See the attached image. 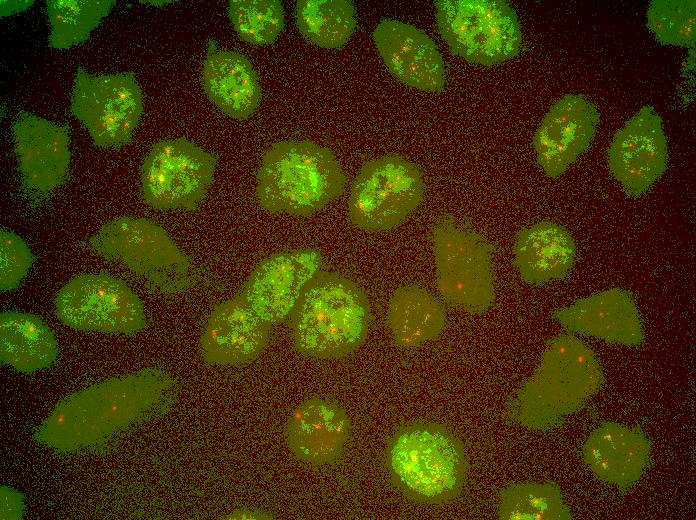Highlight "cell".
<instances>
[{
	"label": "cell",
	"mask_w": 696,
	"mask_h": 520,
	"mask_svg": "<svg viewBox=\"0 0 696 520\" xmlns=\"http://www.w3.org/2000/svg\"><path fill=\"white\" fill-rule=\"evenodd\" d=\"M386 322L393 342L402 349H412L441 335L446 313L433 295L416 284H408L393 293Z\"/></svg>",
	"instance_id": "24"
},
{
	"label": "cell",
	"mask_w": 696,
	"mask_h": 520,
	"mask_svg": "<svg viewBox=\"0 0 696 520\" xmlns=\"http://www.w3.org/2000/svg\"><path fill=\"white\" fill-rule=\"evenodd\" d=\"M89 246L124 265L154 292L179 293L197 281L190 258L162 227L147 219H114L89 239Z\"/></svg>",
	"instance_id": "6"
},
{
	"label": "cell",
	"mask_w": 696,
	"mask_h": 520,
	"mask_svg": "<svg viewBox=\"0 0 696 520\" xmlns=\"http://www.w3.org/2000/svg\"><path fill=\"white\" fill-rule=\"evenodd\" d=\"M54 311L64 325L81 331L132 334L147 322L139 297L107 273L72 278L57 293Z\"/></svg>",
	"instance_id": "10"
},
{
	"label": "cell",
	"mask_w": 696,
	"mask_h": 520,
	"mask_svg": "<svg viewBox=\"0 0 696 520\" xmlns=\"http://www.w3.org/2000/svg\"><path fill=\"white\" fill-rule=\"evenodd\" d=\"M650 451L651 444L640 428L607 422L590 434L582 457L597 478L627 487L642 477Z\"/></svg>",
	"instance_id": "21"
},
{
	"label": "cell",
	"mask_w": 696,
	"mask_h": 520,
	"mask_svg": "<svg viewBox=\"0 0 696 520\" xmlns=\"http://www.w3.org/2000/svg\"><path fill=\"white\" fill-rule=\"evenodd\" d=\"M370 324L365 291L350 278L322 269L306 284L289 316L295 350L316 359L352 354L365 341Z\"/></svg>",
	"instance_id": "2"
},
{
	"label": "cell",
	"mask_w": 696,
	"mask_h": 520,
	"mask_svg": "<svg viewBox=\"0 0 696 520\" xmlns=\"http://www.w3.org/2000/svg\"><path fill=\"white\" fill-rule=\"evenodd\" d=\"M322 265L316 249L275 252L251 271L242 292L264 321L279 324L289 318L302 290Z\"/></svg>",
	"instance_id": "14"
},
{
	"label": "cell",
	"mask_w": 696,
	"mask_h": 520,
	"mask_svg": "<svg viewBox=\"0 0 696 520\" xmlns=\"http://www.w3.org/2000/svg\"><path fill=\"white\" fill-rule=\"evenodd\" d=\"M12 128L26 186L41 193L57 188L69 166L68 127L29 115L19 118Z\"/></svg>",
	"instance_id": "19"
},
{
	"label": "cell",
	"mask_w": 696,
	"mask_h": 520,
	"mask_svg": "<svg viewBox=\"0 0 696 520\" xmlns=\"http://www.w3.org/2000/svg\"><path fill=\"white\" fill-rule=\"evenodd\" d=\"M384 464L402 495L427 505L455 499L469 467L461 441L445 426L424 421L395 430L386 443Z\"/></svg>",
	"instance_id": "4"
},
{
	"label": "cell",
	"mask_w": 696,
	"mask_h": 520,
	"mask_svg": "<svg viewBox=\"0 0 696 520\" xmlns=\"http://www.w3.org/2000/svg\"><path fill=\"white\" fill-rule=\"evenodd\" d=\"M350 433L351 421L346 411L335 401L319 396L300 403L285 425V439L292 455L313 466L337 462Z\"/></svg>",
	"instance_id": "17"
},
{
	"label": "cell",
	"mask_w": 696,
	"mask_h": 520,
	"mask_svg": "<svg viewBox=\"0 0 696 520\" xmlns=\"http://www.w3.org/2000/svg\"><path fill=\"white\" fill-rule=\"evenodd\" d=\"M241 516H244L243 518H250L249 516H251L252 519L258 518V517L264 518L262 512H259L258 514H256L253 510H249V509H242L240 511H237L236 517H234V518H240Z\"/></svg>",
	"instance_id": "34"
},
{
	"label": "cell",
	"mask_w": 696,
	"mask_h": 520,
	"mask_svg": "<svg viewBox=\"0 0 696 520\" xmlns=\"http://www.w3.org/2000/svg\"><path fill=\"white\" fill-rule=\"evenodd\" d=\"M596 108L579 95L555 102L538 126L533 147L537 161L551 178H558L589 147L596 132Z\"/></svg>",
	"instance_id": "16"
},
{
	"label": "cell",
	"mask_w": 696,
	"mask_h": 520,
	"mask_svg": "<svg viewBox=\"0 0 696 520\" xmlns=\"http://www.w3.org/2000/svg\"><path fill=\"white\" fill-rule=\"evenodd\" d=\"M373 39L390 73L403 84L422 91L439 92L445 84L442 56L422 30L398 20H383Z\"/></svg>",
	"instance_id": "18"
},
{
	"label": "cell",
	"mask_w": 696,
	"mask_h": 520,
	"mask_svg": "<svg viewBox=\"0 0 696 520\" xmlns=\"http://www.w3.org/2000/svg\"><path fill=\"white\" fill-rule=\"evenodd\" d=\"M567 330L610 343L637 346L644 340L642 322L634 299L625 290L612 288L579 299L554 313Z\"/></svg>",
	"instance_id": "20"
},
{
	"label": "cell",
	"mask_w": 696,
	"mask_h": 520,
	"mask_svg": "<svg viewBox=\"0 0 696 520\" xmlns=\"http://www.w3.org/2000/svg\"><path fill=\"white\" fill-rule=\"evenodd\" d=\"M695 20V0H654L647 11L648 26L662 44L693 45Z\"/></svg>",
	"instance_id": "30"
},
{
	"label": "cell",
	"mask_w": 696,
	"mask_h": 520,
	"mask_svg": "<svg viewBox=\"0 0 696 520\" xmlns=\"http://www.w3.org/2000/svg\"><path fill=\"white\" fill-rule=\"evenodd\" d=\"M603 379L590 347L573 335L557 336L548 343L535 372L509 403L508 414L527 428H551L579 410Z\"/></svg>",
	"instance_id": "3"
},
{
	"label": "cell",
	"mask_w": 696,
	"mask_h": 520,
	"mask_svg": "<svg viewBox=\"0 0 696 520\" xmlns=\"http://www.w3.org/2000/svg\"><path fill=\"white\" fill-rule=\"evenodd\" d=\"M217 160L186 139L157 142L141 170L144 202L158 210L193 211L214 179Z\"/></svg>",
	"instance_id": "11"
},
{
	"label": "cell",
	"mask_w": 696,
	"mask_h": 520,
	"mask_svg": "<svg viewBox=\"0 0 696 520\" xmlns=\"http://www.w3.org/2000/svg\"><path fill=\"white\" fill-rule=\"evenodd\" d=\"M497 516L502 520H567L572 513L556 484L522 483L500 492Z\"/></svg>",
	"instance_id": "27"
},
{
	"label": "cell",
	"mask_w": 696,
	"mask_h": 520,
	"mask_svg": "<svg viewBox=\"0 0 696 520\" xmlns=\"http://www.w3.org/2000/svg\"><path fill=\"white\" fill-rule=\"evenodd\" d=\"M71 110L98 147H119L131 140L139 123L142 92L131 73L91 76L79 69Z\"/></svg>",
	"instance_id": "12"
},
{
	"label": "cell",
	"mask_w": 696,
	"mask_h": 520,
	"mask_svg": "<svg viewBox=\"0 0 696 520\" xmlns=\"http://www.w3.org/2000/svg\"><path fill=\"white\" fill-rule=\"evenodd\" d=\"M436 286L455 308L480 314L495 300L493 246L470 225L442 215L432 228Z\"/></svg>",
	"instance_id": "7"
},
{
	"label": "cell",
	"mask_w": 696,
	"mask_h": 520,
	"mask_svg": "<svg viewBox=\"0 0 696 520\" xmlns=\"http://www.w3.org/2000/svg\"><path fill=\"white\" fill-rule=\"evenodd\" d=\"M208 99L225 115L244 120L259 107L262 89L251 62L234 51L210 52L202 70Z\"/></svg>",
	"instance_id": "23"
},
{
	"label": "cell",
	"mask_w": 696,
	"mask_h": 520,
	"mask_svg": "<svg viewBox=\"0 0 696 520\" xmlns=\"http://www.w3.org/2000/svg\"><path fill=\"white\" fill-rule=\"evenodd\" d=\"M24 509L21 495L9 487H1V520L19 519Z\"/></svg>",
	"instance_id": "32"
},
{
	"label": "cell",
	"mask_w": 696,
	"mask_h": 520,
	"mask_svg": "<svg viewBox=\"0 0 696 520\" xmlns=\"http://www.w3.org/2000/svg\"><path fill=\"white\" fill-rule=\"evenodd\" d=\"M229 17L238 36L253 45L272 44L284 28V10L277 0H231Z\"/></svg>",
	"instance_id": "29"
},
{
	"label": "cell",
	"mask_w": 696,
	"mask_h": 520,
	"mask_svg": "<svg viewBox=\"0 0 696 520\" xmlns=\"http://www.w3.org/2000/svg\"><path fill=\"white\" fill-rule=\"evenodd\" d=\"M513 254L520 277L526 283L541 285L568 275L575 261L576 246L564 227L544 220L518 232Z\"/></svg>",
	"instance_id": "22"
},
{
	"label": "cell",
	"mask_w": 696,
	"mask_h": 520,
	"mask_svg": "<svg viewBox=\"0 0 696 520\" xmlns=\"http://www.w3.org/2000/svg\"><path fill=\"white\" fill-rule=\"evenodd\" d=\"M609 170L630 196L645 193L665 172L667 139L662 120L644 106L619 129L607 153Z\"/></svg>",
	"instance_id": "13"
},
{
	"label": "cell",
	"mask_w": 696,
	"mask_h": 520,
	"mask_svg": "<svg viewBox=\"0 0 696 520\" xmlns=\"http://www.w3.org/2000/svg\"><path fill=\"white\" fill-rule=\"evenodd\" d=\"M58 355L53 331L38 316L4 311L0 315V359L17 371L31 373L50 366Z\"/></svg>",
	"instance_id": "25"
},
{
	"label": "cell",
	"mask_w": 696,
	"mask_h": 520,
	"mask_svg": "<svg viewBox=\"0 0 696 520\" xmlns=\"http://www.w3.org/2000/svg\"><path fill=\"white\" fill-rule=\"evenodd\" d=\"M1 16L20 12L26 9L33 1H1Z\"/></svg>",
	"instance_id": "33"
},
{
	"label": "cell",
	"mask_w": 696,
	"mask_h": 520,
	"mask_svg": "<svg viewBox=\"0 0 696 520\" xmlns=\"http://www.w3.org/2000/svg\"><path fill=\"white\" fill-rule=\"evenodd\" d=\"M173 388V379L156 368L104 380L63 399L35 437L64 452L96 445L165 402Z\"/></svg>",
	"instance_id": "1"
},
{
	"label": "cell",
	"mask_w": 696,
	"mask_h": 520,
	"mask_svg": "<svg viewBox=\"0 0 696 520\" xmlns=\"http://www.w3.org/2000/svg\"><path fill=\"white\" fill-rule=\"evenodd\" d=\"M434 6L442 38L466 61L489 67L520 52V23L505 1L438 0Z\"/></svg>",
	"instance_id": "8"
},
{
	"label": "cell",
	"mask_w": 696,
	"mask_h": 520,
	"mask_svg": "<svg viewBox=\"0 0 696 520\" xmlns=\"http://www.w3.org/2000/svg\"><path fill=\"white\" fill-rule=\"evenodd\" d=\"M113 3L112 0L47 1L51 24L50 45L56 49H66L84 42L109 13Z\"/></svg>",
	"instance_id": "28"
},
{
	"label": "cell",
	"mask_w": 696,
	"mask_h": 520,
	"mask_svg": "<svg viewBox=\"0 0 696 520\" xmlns=\"http://www.w3.org/2000/svg\"><path fill=\"white\" fill-rule=\"evenodd\" d=\"M346 176L328 148L309 141H280L263 155L256 198L271 213L310 216L344 192Z\"/></svg>",
	"instance_id": "5"
},
{
	"label": "cell",
	"mask_w": 696,
	"mask_h": 520,
	"mask_svg": "<svg viewBox=\"0 0 696 520\" xmlns=\"http://www.w3.org/2000/svg\"><path fill=\"white\" fill-rule=\"evenodd\" d=\"M271 327L240 292L210 313L200 337L201 355L209 364L249 363L267 346Z\"/></svg>",
	"instance_id": "15"
},
{
	"label": "cell",
	"mask_w": 696,
	"mask_h": 520,
	"mask_svg": "<svg viewBox=\"0 0 696 520\" xmlns=\"http://www.w3.org/2000/svg\"><path fill=\"white\" fill-rule=\"evenodd\" d=\"M425 182L420 169L398 155L366 161L351 187V224L364 231H385L404 222L422 203Z\"/></svg>",
	"instance_id": "9"
},
{
	"label": "cell",
	"mask_w": 696,
	"mask_h": 520,
	"mask_svg": "<svg viewBox=\"0 0 696 520\" xmlns=\"http://www.w3.org/2000/svg\"><path fill=\"white\" fill-rule=\"evenodd\" d=\"M296 23L309 42L322 48H339L355 30V9L346 0H299Z\"/></svg>",
	"instance_id": "26"
},
{
	"label": "cell",
	"mask_w": 696,
	"mask_h": 520,
	"mask_svg": "<svg viewBox=\"0 0 696 520\" xmlns=\"http://www.w3.org/2000/svg\"><path fill=\"white\" fill-rule=\"evenodd\" d=\"M0 254V287L2 291L12 290L27 275L33 256L20 237L5 229L0 231Z\"/></svg>",
	"instance_id": "31"
}]
</instances>
